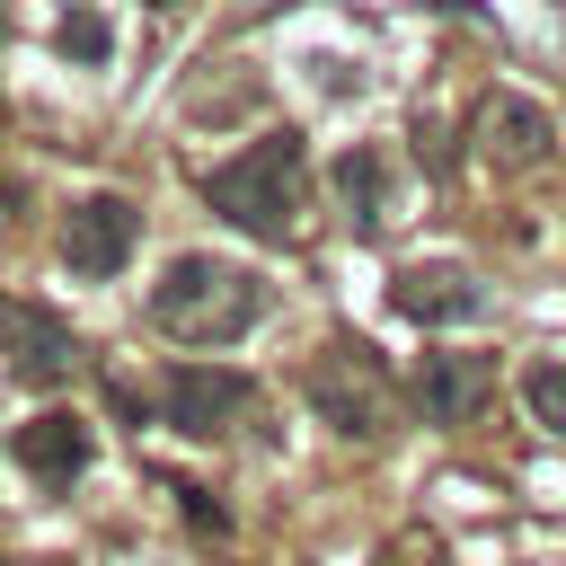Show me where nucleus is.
<instances>
[{
	"instance_id": "f8f14e48",
	"label": "nucleus",
	"mask_w": 566,
	"mask_h": 566,
	"mask_svg": "<svg viewBox=\"0 0 566 566\" xmlns=\"http://www.w3.org/2000/svg\"><path fill=\"white\" fill-rule=\"evenodd\" d=\"M522 407H531V424L566 433V363H531L522 371Z\"/></svg>"
},
{
	"instance_id": "423d86ee",
	"label": "nucleus",
	"mask_w": 566,
	"mask_h": 566,
	"mask_svg": "<svg viewBox=\"0 0 566 566\" xmlns=\"http://www.w3.org/2000/svg\"><path fill=\"white\" fill-rule=\"evenodd\" d=\"M133 239H142V212L124 195H80L62 212V265L71 274H115L133 256Z\"/></svg>"
},
{
	"instance_id": "2eb2a0df",
	"label": "nucleus",
	"mask_w": 566,
	"mask_h": 566,
	"mask_svg": "<svg viewBox=\"0 0 566 566\" xmlns=\"http://www.w3.org/2000/svg\"><path fill=\"white\" fill-rule=\"evenodd\" d=\"M0 566H27V557H0Z\"/></svg>"
},
{
	"instance_id": "4468645a",
	"label": "nucleus",
	"mask_w": 566,
	"mask_h": 566,
	"mask_svg": "<svg viewBox=\"0 0 566 566\" xmlns=\"http://www.w3.org/2000/svg\"><path fill=\"white\" fill-rule=\"evenodd\" d=\"M177 504H186V513H195V522H203V531H230V522H221V504H212V495H203V486H177Z\"/></svg>"
},
{
	"instance_id": "dca6fc26",
	"label": "nucleus",
	"mask_w": 566,
	"mask_h": 566,
	"mask_svg": "<svg viewBox=\"0 0 566 566\" xmlns=\"http://www.w3.org/2000/svg\"><path fill=\"white\" fill-rule=\"evenodd\" d=\"M150 9H177V0H150Z\"/></svg>"
},
{
	"instance_id": "6e6552de",
	"label": "nucleus",
	"mask_w": 566,
	"mask_h": 566,
	"mask_svg": "<svg viewBox=\"0 0 566 566\" xmlns=\"http://www.w3.org/2000/svg\"><path fill=\"white\" fill-rule=\"evenodd\" d=\"M389 310L416 327H451V318H478L486 292L469 265H407V274H389Z\"/></svg>"
},
{
	"instance_id": "9d476101",
	"label": "nucleus",
	"mask_w": 566,
	"mask_h": 566,
	"mask_svg": "<svg viewBox=\"0 0 566 566\" xmlns=\"http://www.w3.org/2000/svg\"><path fill=\"white\" fill-rule=\"evenodd\" d=\"M18 469H27L35 486H71V478L88 469V424H80L71 407H35V416L18 424Z\"/></svg>"
},
{
	"instance_id": "ddd939ff",
	"label": "nucleus",
	"mask_w": 566,
	"mask_h": 566,
	"mask_svg": "<svg viewBox=\"0 0 566 566\" xmlns=\"http://www.w3.org/2000/svg\"><path fill=\"white\" fill-rule=\"evenodd\" d=\"M62 53H71V62H106V53H115V35H106L88 9H71V18H62Z\"/></svg>"
},
{
	"instance_id": "39448f33",
	"label": "nucleus",
	"mask_w": 566,
	"mask_h": 566,
	"mask_svg": "<svg viewBox=\"0 0 566 566\" xmlns=\"http://www.w3.org/2000/svg\"><path fill=\"white\" fill-rule=\"evenodd\" d=\"M0 363L27 380V389H62L80 371V336L44 310V301H0Z\"/></svg>"
},
{
	"instance_id": "9b49d317",
	"label": "nucleus",
	"mask_w": 566,
	"mask_h": 566,
	"mask_svg": "<svg viewBox=\"0 0 566 566\" xmlns=\"http://www.w3.org/2000/svg\"><path fill=\"white\" fill-rule=\"evenodd\" d=\"M327 177H336V195H345V221L371 239V230L389 221V159H380L371 142H354V150L327 159Z\"/></svg>"
},
{
	"instance_id": "20e7f679",
	"label": "nucleus",
	"mask_w": 566,
	"mask_h": 566,
	"mask_svg": "<svg viewBox=\"0 0 566 566\" xmlns=\"http://www.w3.org/2000/svg\"><path fill=\"white\" fill-rule=\"evenodd\" d=\"M159 416H168L177 433L212 442V433H230V424L256 416V380L230 371V363H177V371L159 380Z\"/></svg>"
},
{
	"instance_id": "f03ea898",
	"label": "nucleus",
	"mask_w": 566,
	"mask_h": 566,
	"mask_svg": "<svg viewBox=\"0 0 566 566\" xmlns=\"http://www.w3.org/2000/svg\"><path fill=\"white\" fill-rule=\"evenodd\" d=\"M301 177H310L301 133H265V142H248L239 159L203 168V203H212L230 230H248V239H292V221H301Z\"/></svg>"
},
{
	"instance_id": "1a4fd4ad",
	"label": "nucleus",
	"mask_w": 566,
	"mask_h": 566,
	"mask_svg": "<svg viewBox=\"0 0 566 566\" xmlns=\"http://www.w3.org/2000/svg\"><path fill=\"white\" fill-rule=\"evenodd\" d=\"M478 150H486V168L522 177V168H539V159H548V115H539L531 97L495 88V97L478 106Z\"/></svg>"
},
{
	"instance_id": "7ed1b4c3",
	"label": "nucleus",
	"mask_w": 566,
	"mask_h": 566,
	"mask_svg": "<svg viewBox=\"0 0 566 566\" xmlns=\"http://www.w3.org/2000/svg\"><path fill=\"white\" fill-rule=\"evenodd\" d=\"M301 389H310L318 424H336L345 442H380V433H389V416H398V380H389V363H380L363 336L318 345V354H310V371H301Z\"/></svg>"
},
{
	"instance_id": "f257e3e1",
	"label": "nucleus",
	"mask_w": 566,
	"mask_h": 566,
	"mask_svg": "<svg viewBox=\"0 0 566 566\" xmlns=\"http://www.w3.org/2000/svg\"><path fill=\"white\" fill-rule=\"evenodd\" d=\"M256 318H265V283H256L248 265L212 256V248L168 256L159 283H150V327H159L168 345H230V336H248Z\"/></svg>"
},
{
	"instance_id": "0eeeda50",
	"label": "nucleus",
	"mask_w": 566,
	"mask_h": 566,
	"mask_svg": "<svg viewBox=\"0 0 566 566\" xmlns=\"http://www.w3.org/2000/svg\"><path fill=\"white\" fill-rule=\"evenodd\" d=\"M486 398H495V363L486 354H424L416 363V416L424 424H478Z\"/></svg>"
}]
</instances>
